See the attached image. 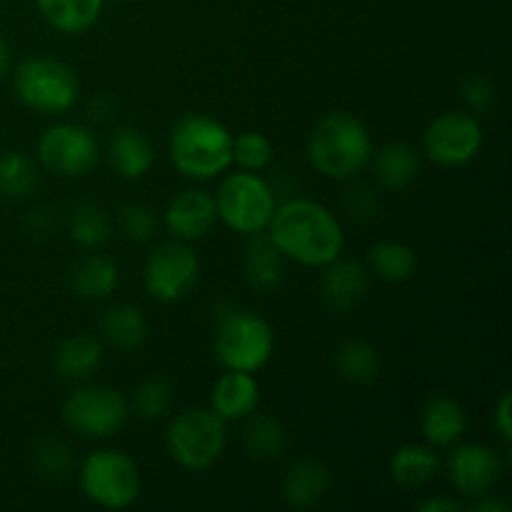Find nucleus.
Instances as JSON below:
<instances>
[{
  "mask_svg": "<svg viewBox=\"0 0 512 512\" xmlns=\"http://www.w3.org/2000/svg\"><path fill=\"white\" fill-rule=\"evenodd\" d=\"M265 230L283 258L308 268H325L338 260L345 245L340 220L323 203L310 198L285 200L275 208Z\"/></svg>",
  "mask_w": 512,
  "mask_h": 512,
  "instance_id": "nucleus-1",
  "label": "nucleus"
},
{
  "mask_svg": "<svg viewBox=\"0 0 512 512\" xmlns=\"http://www.w3.org/2000/svg\"><path fill=\"white\" fill-rule=\"evenodd\" d=\"M308 158L325 178L350 180L363 173L373 160V140L363 120L348 110H335L310 133Z\"/></svg>",
  "mask_w": 512,
  "mask_h": 512,
  "instance_id": "nucleus-2",
  "label": "nucleus"
},
{
  "mask_svg": "<svg viewBox=\"0 0 512 512\" xmlns=\"http://www.w3.org/2000/svg\"><path fill=\"white\" fill-rule=\"evenodd\" d=\"M170 163L185 178H215L233 163V133L210 115H185L170 133Z\"/></svg>",
  "mask_w": 512,
  "mask_h": 512,
  "instance_id": "nucleus-3",
  "label": "nucleus"
},
{
  "mask_svg": "<svg viewBox=\"0 0 512 512\" xmlns=\"http://www.w3.org/2000/svg\"><path fill=\"white\" fill-rule=\"evenodd\" d=\"M275 335L265 318L250 310L230 308L218 315L215 355L225 370L255 373L273 358Z\"/></svg>",
  "mask_w": 512,
  "mask_h": 512,
  "instance_id": "nucleus-4",
  "label": "nucleus"
},
{
  "mask_svg": "<svg viewBox=\"0 0 512 512\" xmlns=\"http://www.w3.org/2000/svg\"><path fill=\"white\" fill-rule=\"evenodd\" d=\"M278 208V198L268 180L253 170L230 173L215 193L218 218L240 235L263 233Z\"/></svg>",
  "mask_w": 512,
  "mask_h": 512,
  "instance_id": "nucleus-5",
  "label": "nucleus"
},
{
  "mask_svg": "<svg viewBox=\"0 0 512 512\" xmlns=\"http://www.w3.org/2000/svg\"><path fill=\"white\" fill-rule=\"evenodd\" d=\"M78 483L85 498L98 508L125 510L140 495V470L120 450H93L80 465Z\"/></svg>",
  "mask_w": 512,
  "mask_h": 512,
  "instance_id": "nucleus-6",
  "label": "nucleus"
},
{
  "mask_svg": "<svg viewBox=\"0 0 512 512\" xmlns=\"http://www.w3.org/2000/svg\"><path fill=\"white\" fill-rule=\"evenodd\" d=\"M225 420L208 408H193L180 413L170 423L165 445L180 468L190 473H203L213 468L225 450Z\"/></svg>",
  "mask_w": 512,
  "mask_h": 512,
  "instance_id": "nucleus-7",
  "label": "nucleus"
},
{
  "mask_svg": "<svg viewBox=\"0 0 512 512\" xmlns=\"http://www.w3.org/2000/svg\"><path fill=\"white\" fill-rule=\"evenodd\" d=\"M15 93L38 113L63 115L78 100L80 80L63 60L28 58L15 70Z\"/></svg>",
  "mask_w": 512,
  "mask_h": 512,
  "instance_id": "nucleus-8",
  "label": "nucleus"
},
{
  "mask_svg": "<svg viewBox=\"0 0 512 512\" xmlns=\"http://www.w3.org/2000/svg\"><path fill=\"white\" fill-rule=\"evenodd\" d=\"M130 405L123 393L105 385H83L63 403V420L83 438H108L125 425Z\"/></svg>",
  "mask_w": 512,
  "mask_h": 512,
  "instance_id": "nucleus-9",
  "label": "nucleus"
},
{
  "mask_svg": "<svg viewBox=\"0 0 512 512\" xmlns=\"http://www.w3.org/2000/svg\"><path fill=\"white\" fill-rule=\"evenodd\" d=\"M200 275V260L185 240H168L148 255L143 268V283L150 298L158 303H178L195 288Z\"/></svg>",
  "mask_w": 512,
  "mask_h": 512,
  "instance_id": "nucleus-10",
  "label": "nucleus"
},
{
  "mask_svg": "<svg viewBox=\"0 0 512 512\" xmlns=\"http://www.w3.org/2000/svg\"><path fill=\"white\" fill-rule=\"evenodd\" d=\"M38 158L60 178H83L98 165L100 145L93 130L78 123H58L38 140Z\"/></svg>",
  "mask_w": 512,
  "mask_h": 512,
  "instance_id": "nucleus-11",
  "label": "nucleus"
},
{
  "mask_svg": "<svg viewBox=\"0 0 512 512\" xmlns=\"http://www.w3.org/2000/svg\"><path fill=\"white\" fill-rule=\"evenodd\" d=\"M425 155L440 168H463L483 148V128L465 110H450L428 125L423 138Z\"/></svg>",
  "mask_w": 512,
  "mask_h": 512,
  "instance_id": "nucleus-12",
  "label": "nucleus"
},
{
  "mask_svg": "<svg viewBox=\"0 0 512 512\" xmlns=\"http://www.w3.org/2000/svg\"><path fill=\"white\" fill-rule=\"evenodd\" d=\"M503 473V460L493 448L480 443H465L450 453L448 478L460 495L480 498L490 493Z\"/></svg>",
  "mask_w": 512,
  "mask_h": 512,
  "instance_id": "nucleus-13",
  "label": "nucleus"
},
{
  "mask_svg": "<svg viewBox=\"0 0 512 512\" xmlns=\"http://www.w3.org/2000/svg\"><path fill=\"white\" fill-rule=\"evenodd\" d=\"M218 220L215 198L205 190H183L165 208V228L173 238L193 243L205 238Z\"/></svg>",
  "mask_w": 512,
  "mask_h": 512,
  "instance_id": "nucleus-14",
  "label": "nucleus"
},
{
  "mask_svg": "<svg viewBox=\"0 0 512 512\" xmlns=\"http://www.w3.org/2000/svg\"><path fill=\"white\" fill-rule=\"evenodd\" d=\"M368 293V270L358 260H333L325 265L320 280V295L325 308L333 313H348Z\"/></svg>",
  "mask_w": 512,
  "mask_h": 512,
  "instance_id": "nucleus-15",
  "label": "nucleus"
},
{
  "mask_svg": "<svg viewBox=\"0 0 512 512\" xmlns=\"http://www.w3.org/2000/svg\"><path fill=\"white\" fill-rule=\"evenodd\" d=\"M260 403V385L253 373H240V370H228L223 378L215 383L210 405L213 413L220 415L225 423L230 420H245L255 413Z\"/></svg>",
  "mask_w": 512,
  "mask_h": 512,
  "instance_id": "nucleus-16",
  "label": "nucleus"
},
{
  "mask_svg": "<svg viewBox=\"0 0 512 512\" xmlns=\"http://www.w3.org/2000/svg\"><path fill=\"white\" fill-rule=\"evenodd\" d=\"M468 428V415L458 400L448 395H433L420 413V430L423 438L435 448H448L458 443Z\"/></svg>",
  "mask_w": 512,
  "mask_h": 512,
  "instance_id": "nucleus-17",
  "label": "nucleus"
},
{
  "mask_svg": "<svg viewBox=\"0 0 512 512\" xmlns=\"http://www.w3.org/2000/svg\"><path fill=\"white\" fill-rule=\"evenodd\" d=\"M330 488V470L320 460L305 458L285 473L280 493L295 510H310L325 498Z\"/></svg>",
  "mask_w": 512,
  "mask_h": 512,
  "instance_id": "nucleus-18",
  "label": "nucleus"
},
{
  "mask_svg": "<svg viewBox=\"0 0 512 512\" xmlns=\"http://www.w3.org/2000/svg\"><path fill=\"white\" fill-rule=\"evenodd\" d=\"M250 243L245 248L243 273L248 283L260 293H275L285 278L283 253L270 243L268 235H250Z\"/></svg>",
  "mask_w": 512,
  "mask_h": 512,
  "instance_id": "nucleus-19",
  "label": "nucleus"
},
{
  "mask_svg": "<svg viewBox=\"0 0 512 512\" xmlns=\"http://www.w3.org/2000/svg\"><path fill=\"white\" fill-rule=\"evenodd\" d=\"M153 145L140 130L120 128L110 138V163L115 173L125 180H138L153 168Z\"/></svg>",
  "mask_w": 512,
  "mask_h": 512,
  "instance_id": "nucleus-20",
  "label": "nucleus"
},
{
  "mask_svg": "<svg viewBox=\"0 0 512 512\" xmlns=\"http://www.w3.org/2000/svg\"><path fill=\"white\" fill-rule=\"evenodd\" d=\"M373 165L378 183L393 193L410 188L420 173L418 150L408 143H388L385 148H380L375 153Z\"/></svg>",
  "mask_w": 512,
  "mask_h": 512,
  "instance_id": "nucleus-21",
  "label": "nucleus"
},
{
  "mask_svg": "<svg viewBox=\"0 0 512 512\" xmlns=\"http://www.w3.org/2000/svg\"><path fill=\"white\" fill-rule=\"evenodd\" d=\"M50 28L65 35H80L98 23L103 0H35Z\"/></svg>",
  "mask_w": 512,
  "mask_h": 512,
  "instance_id": "nucleus-22",
  "label": "nucleus"
},
{
  "mask_svg": "<svg viewBox=\"0 0 512 512\" xmlns=\"http://www.w3.org/2000/svg\"><path fill=\"white\" fill-rule=\"evenodd\" d=\"M120 285L118 265L103 255H88L70 270V290L83 300H103Z\"/></svg>",
  "mask_w": 512,
  "mask_h": 512,
  "instance_id": "nucleus-23",
  "label": "nucleus"
},
{
  "mask_svg": "<svg viewBox=\"0 0 512 512\" xmlns=\"http://www.w3.org/2000/svg\"><path fill=\"white\" fill-rule=\"evenodd\" d=\"M103 363V348L93 335H73L55 350V370L63 380H85L98 373Z\"/></svg>",
  "mask_w": 512,
  "mask_h": 512,
  "instance_id": "nucleus-24",
  "label": "nucleus"
},
{
  "mask_svg": "<svg viewBox=\"0 0 512 512\" xmlns=\"http://www.w3.org/2000/svg\"><path fill=\"white\" fill-rule=\"evenodd\" d=\"M100 330H103L105 340L115 345L118 350H140L148 340V323H145L143 313L133 305H113L105 310L103 320H100Z\"/></svg>",
  "mask_w": 512,
  "mask_h": 512,
  "instance_id": "nucleus-25",
  "label": "nucleus"
},
{
  "mask_svg": "<svg viewBox=\"0 0 512 512\" xmlns=\"http://www.w3.org/2000/svg\"><path fill=\"white\" fill-rule=\"evenodd\" d=\"M438 473V455L425 445H403L390 458V475L408 490H420Z\"/></svg>",
  "mask_w": 512,
  "mask_h": 512,
  "instance_id": "nucleus-26",
  "label": "nucleus"
},
{
  "mask_svg": "<svg viewBox=\"0 0 512 512\" xmlns=\"http://www.w3.org/2000/svg\"><path fill=\"white\" fill-rule=\"evenodd\" d=\"M335 368L353 385H370L380 375V355L365 340H345L335 348Z\"/></svg>",
  "mask_w": 512,
  "mask_h": 512,
  "instance_id": "nucleus-27",
  "label": "nucleus"
},
{
  "mask_svg": "<svg viewBox=\"0 0 512 512\" xmlns=\"http://www.w3.org/2000/svg\"><path fill=\"white\" fill-rule=\"evenodd\" d=\"M243 430V443L255 458H280L288 450V430L273 415L250 413Z\"/></svg>",
  "mask_w": 512,
  "mask_h": 512,
  "instance_id": "nucleus-28",
  "label": "nucleus"
},
{
  "mask_svg": "<svg viewBox=\"0 0 512 512\" xmlns=\"http://www.w3.org/2000/svg\"><path fill=\"white\" fill-rule=\"evenodd\" d=\"M370 268L388 283H405L415 275L418 258L410 245L400 243V240H383L370 250Z\"/></svg>",
  "mask_w": 512,
  "mask_h": 512,
  "instance_id": "nucleus-29",
  "label": "nucleus"
},
{
  "mask_svg": "<svg viewBox=\"0 0 512 512\" xmlns=\"http://www.w3.org/2000/svg\"><path fill=\"white\" fill-rule=\"evenodd\" d=\"M38 185V168L25 153L0 155V195L25 198Z\"/></svg>",
  "mask_w": 512,
  "mask_h": 512,
  "instance_id": "nucleus-30",
  "label": "nucleus"
},
{
  "mask_svg": "<svg viewBox=\"0 0 512 512\" xmlns=\"http://www.w3.org/2000/svg\"><path fill=\"white\" fill-rule=\"evenodd\" d=\"M70 238L80 245V248L95 250L110 238V218L100 205L83 203L73 210L70 218Z\"/></svg>",
  "mask_w": 512,
  "mask_h": 512,
  "instance_id": "nucleus-31",
  "label": "nucleus"
},
{
  "mask_svg": "<svg viewBox=\"0 0 512 512\" xmlns=\"http://www.w3.org/2000/svg\"><path fill=\"white\" fill-rule=\"evenodd\" d=\"M175 400V388L165 378H150L138 385L133 395V410L143 420H158L170 410Z\"/></svg>",
  "mask_w": 512,
  "mask_h": 512,
  "instance_id": "nucleus-32",
  "label": "nucleus"
},
{
  "mask_svg": "<svg viewBox=\"0 0 512 512\" xmlns=\"http://www.w3.org/2000/svg\"><path fill=\"white\" fill-rule=\"evenodd\" d=\"M273 153L275 150L270 138L258 130H248V133H240L238 138H233V160L240 165V170L260 173L273 163Z\"/></svg>",
  "mask_w": 512,
  "mask_h": 512,
  "instance_id": "nucleus-33",
  "label": "nucleus"
},
{
  "mask_svg": "<svg viewBox=\"0 0 512 512\" xmlns=\"http://www.w3.org/2000/svg\"><path fill=\"white\" fill-rule=\"evenodd\" d=\"M35 468L43 478L63 480L68 478V473L73 470V453L65 443L60 440H43V443L35 448Z\"/></svg>",
  "mask_w": 512,
  "mask_h": 512,
  "instance_id": "nucleus-34",
  "label": "nucleus"
},
{
  "mask_svg": "<svg viewBox=\"0 0 512 512\" xmlns=\"http://www.w3.org/2000/svg\"><path fill=\"white\" fill-rule=\"evenodd\" d=\"M120 230L125 233V238L133 240V243H148L155 235V215L148 205H125L120 210Z\"/></svg>",
  "mask_w": 512,
  "mask_h": 512,
  "instance_id": "nucleus-35",
  "label": "nucleus"
},
{
  "mask_svg": "<svg viewBox=\"0 0 512 512\" xmlns=\"http://www.w3.org/2000/svg\"><path fill=\"white\" fill-rule=\"evenodd\" d=\"M460 93H463V100L470 113H488L495 105V83L483 73L468 75Z\"/></svg>",
  "mask_w": 512,
  "mask_h": 512,
  "instance_id": "nucleus-36",
  "label": "nucleus"
},
{
  "mask_svg": "<svg viewBox=\"0 0 512 512\" xmlns=\"http://www.w3.org/2000/svg\"><path fill=\"white\" fill-rule=\"evenodd\" d=\"M343 203L350 218L358 220V223H370L378 213V198H375L373 188H368V185H353L350 190H345Z\"/></svg>",
  "mask_w": 512,
  "mask_h": 512,
  "instance_id": "nucleus-37",
  "label": "nucleus"
},
{
  "mask_svg": "<svg viewBox=\"0 0 512 512\" xmlns=\"http://www.w3.org/2000/svg\"><path fill=\"white\" fill-rule=\"evenodd\" d=\"M493 418H495V428H498L503 443L510 445V440H512V433H510V430H512V425H510V393L500 395L498 405H495Z\"/></svg>",
  "mask_w": 512,
  "mask_h": 512,
  "instance_id": "nucleus-38",
  "label": "nucleus"
},
{
  "mask_svg": "<svg viewBox=\"0 0 512 512\" xmlns=\"http://www.w3.org/2000/svg\"><path fill=\"white\" fill-rule=\"evenodd\" d=\"M463 505L453 498H430L420 503V512H460Z\"/></svg>",
  "mask_w": 512,
  "mask_h": 512,
  "instance_id": "nucleus-39",
  "label": "nucleus"
},
{
  "mask_svg": "<svg viewBox=\"0 0 512 512\" xmlns=\"http://www.w3.org/2000/svg\"><path fill=\"white\" fill-rule=\"evenodd\" d=\"M53 223H55V218L50 210H35V213L30 215V230L38 235L48 233V230L53 228Z\"/></svg>",
  "mask_w": 512,
  "mask_h": 512,
  "instance_id": "nucleus-40",
  "label": "nucleus"
},
{
  "mask_svg": "<svg viewBox=\"0 0 512 512\" xmlns=\"http://www.w3.org/2000/svg\"><path fill=\"white\" fill-rule=\"evenodd\" d=\"M473 510H478V512H510V505L505 503V500L490 498V493H485V495H480L478 503L473 505Z\"/></svg>",
  "mask_w": 512,
  "mask_h": 512,
  "instance_id": "nucleus-41",
  "label": "nucleus"
},
{
  "mask_svg": "<svg viewBox=\"0 0 512 512\" xmlns=\"http://www.w3.org/2000/svg\"><path fill=\"white\" fill-rule=\"evenodd\" d=\"M10 70V45L8 40L0 35V78H5V73Z\"/></svg>",
  "mask_w": 512,
  "mask_h": 512,
  "instance_id": "nucleus-42",
  "label": "nucleus"
},
{
  "mask_svg": "<svg viewBox=\"0 0 512 512\" xmlns=\"http://www.w3.org/2000/svg\"><path fill=\"white\" fill-rule=\"evenodd\" d=\"M125 3H135V0H125Z\"/></svg>",
  "mask_w": 512,
  "mask_h": 512,
  "instance_id": "nucleus-43",
  "label": "nucleus"
}]
</instances>
